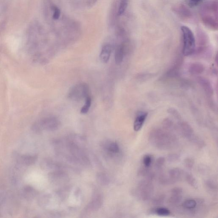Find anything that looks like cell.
Instances as JSON below:
<instances>
[{
  "label": "cell",
  "mask_w": 218,
  "mask_h": 218,
  "mask_svg": "<svg viewBox=\"0 0 218 218\" xmlns=\"http://www.w3.org/2000/svg\"><path fill=\"white\" fill-rule=\"evenodd\" d=\"M44 13L50 29L57 39L68 42L79 36V23L65 13L54 0H44Z\"/></svg>",
  "instance_id": "1"
},
{
  "label": "cell",
  "mask_w": 218,
  "mask_h": 218,
  "mask_svg": "<svg viewBox=\"0 0 218 218\" xmlns=\"http://www.w3.org/2000/svg\"><path fill=\"white\" fill-rule=\"evenodd\" d=\"M148 139L151 145L161 150L172 149L177 143V139L175 136L168 131L161 129L152 130L150 133Z\"/></svg>",
  "instance_id": "2"
},
{
  "label": "cell",
  "mask_w": 218,
  "mask_h": 218,
  "mask_svg": "<svg viewBox=\"0 0 218 218\" xmlns=\"http://www.w3.org/2000/svg\"><path fill=\"white\" fill-rule=\"evenodd\" d=\"M183 38V53L184 56H189L194 54L196 48V41L191 30L186 26L181 27Z\"/></svg>",
  "instance_id": "3"
},
{
  "label": "cell",
  "mask_w": 218,
  "mask_h": 218,
  "mask_svg": "<svg viewBox=\"0 0 218 218\" xmlns=\"http://www.w3.org/2000/svg\"><path fill=\"white\" fill-rule=\"evenodd\" d=\"M151 181L146 179L139 183L135 194L138 198L143 201H147L151 198L153 194L154 187Z\"/></svg>",
  "instance_id": "4"
},
{
  "label": "cell",
  "mask_w": 218,
  "mask_h": 218,
  "mask_svg": "<svg viewBox=\"0 0 218 218\" xmlns=\"http://www.w3.org/2000/svg\"><path fill=\"white\" fill-rule=\"evenodd\" d=\"M89 87L87 83H80L74 86L69 90L68 97L75 101H79L88 96Z\"/></svg>",
  "instance_id": "5"
},
{
  "label": "cell",
  "mask_w": 218,
  "mask_h": 218,
  "mask_svg": "<svg viewBox=\"0 0 218 218\" xmlns=\"http://www.w3.org/2000/svg\"><path fill=\"white\" fill-rule=\"evenodd\" d=\"M128 42L126 40L122 41L116 46L115 50V59L117 65H120L123 61L124 56L128 48Z\"/></svg>",
  "instance_id": "6"
},
{
  "label": "cell",
  "mask_w": 218,
  "mask_h": 218,
  "mask_svg": "<svg viewBox=\"0 0 218 218\" xmlns=\"http://www.w3.org/2000/svg\"><path fill=\"white\" fill-rule=\"evenodd\" d=\"M69 6L79 9H87L94 6L98 0H62Z\"/></svg>",
  "instance_id": "7"
},
{
  "label": "cell",
  "mask_w": 218,
  "mask_h": 218,
  "mask_svg": "<svg viewBox=\"0 0 218 218\" xmlns=\"http://www.w3.org/2000/svg\"><path fill=\"white\" fill-rule=\"evenodd\" d=\"M178 128L181 135L185 138L191 140L194 137V131L188 124L181 122L179 124Z\"/></svg>",
  "instance_id": "8"
},
{
  "label": "cell",
  "mask_w": 218,
  "mask_h": 218,
  "mask_svg": "<svg viewBox=\"0 0 218 218\" xmlns=\"http://www.w3.org/2000/svg\"><path fill=\"white\" fill-rule=\"evenodd\" d=\"M113 48V45L110 43H107L103 46L100 54V59L102 62L107 63L109 61Z\"/></svg>",
  "instance_id": "9"
},
{
  "label": "cell",
  "mask_w": 218,
  "mask_h": 218,
  "mask_svg": "<svg viewBox=\"0 0 218 218\" xmlns=\"http://www.w3.org/2000/svg\"><path fill=\"white\" fill-rule=\"evenodd\" d=\"M184 174V171L182 169L174 168L169 170L168 174L173 184L176 183L177 181L180 180Z\"/></svg>",
  "instance_id": "10"
},
{
  "label": "cell",
  "mask_w": 218,
  "mask_h": 218,
  "mask_svg": "<svg viewBox=\"0 0 218 218\" xmlns=\"http://www.w3.org/2000/svg\"><path fill=\"white\" fill-rule=\"evenodd\" d=\"M147 115L148 113L145 112L140 113L137 115L134 121L133 126L134 131L138 132L142 128L147 119Z\"/></svg>",
  "instance_id": "11"
},
{
  "label": "cell",
  "mask_w": 218,
  "mask_h": 218,
  "mask_svg": "<svg viewBox=\"0 0 218 218\" xmlns=\"http://www.w3.org/2000/svg\"><path fill=\"white\" fill-rule=\"evenodd\" d=\"M37 159L35 155H23L18 157V161L24 165L30 166L35 164Z\"/></svg>",
  "instance_id": "12"
},
{
  "label": "cell",
  "mask_w": 218,
  "mask_h": 218,
  "mask_svg": "<svg viewBox=\"0 0 218 218\" xmlns=\"http://www.w3.org/2000/svg\"><path fill=\"white\" fill-rule=\"evenodd\" d=\"M21 194L25 199L31 200L35 197L36 191L32 187L27 185L23 188L21 191Z\"/></svg>",
  "instance_id": "13"
},
{
  "label": "cell",
  "mask_w": 218,
  "mask_h": 218,
  "mask_svg": "<svg viewBox=\"0 0 218 218\" xmlns=\"http://www.w3.org/2000/svg\"><path fill=\"white\" fill-rule=\"evenodd\" d=\"M138 174L139 176L145 177L146 179L150 181H151L154 177V173L150 171L149 168L145 167L144 166L140 168Z\"/></svg>",
  "instance_id": "14"
},
{
  "label": "cell",
  "mask_w": 218,
  "mask_h": 218,
  "mask_svg": "<svg viewBox=\"0 0 218 218\" xmlns=\"http://www.w3.org/2000/svg\"><path fill=\"white\" fill-rule=\"evenodd\" d=\"M185 180L189 185H190L194 188H198V183H197L196 179L190 173H187L185 174Z\"/></svg>",
  "instance_id": "15"
},
{
  "label": "cell",
  "mask_w": 218,
  "mask_h": 218,
  "mask_svg": "<svg viewBox=\"0 0 218 218\" xmlns=\"http://www.w3.org/2000/svg\"><path fill=\"white\" fill-rule=\"evenodd\" d=\"M204 68L202 65L200 64H194L190 66V73L197 74L201 73L203 71Z\"/></svg>",
  "instance_id": "16"
},
{
  "label": "cell",
  "mask_w": 218,
  "mask_h": 218,
  "mask_svg": "<svg viewBox=\"0 0 218 218\" xmlns=\"http://www.w3.org/2000/svg\"><path fill=\"white\" fill-rule=\"evenodd\" d=\"M197 205V202L194 199L185 201L183 204V207L187 210H193Z\"/></svg>",
  "instance_id": "17"
},
{
  "label": "cell",
  "mask_w": 218,
  "mask_h": 218,
  "mask_svg": "<svg viewBox=\"0 0 218 218\" xmlns=\"http://www.w3.org/2000/svg\"><path fill=\"white\" fill-rule=\"evenodd\" d=\"M155 213L160 216H167L171 215V211L166 208L159 207L155 209Z\"/></svg>",
  "instance_id": "18"
},
{
  "label": "cell",
  "mask_w": 218,
  "mask_h": 218,
  "mask_svg": "<svg viewBox=\"0 0 218 218\" xmlns=\"http://www.w3.org/2000/svg\"><path fill=\"white\" fill-rule=\"evenodd\" d=\"M91 105V98L88 95L85 98V102L84 105L81 109V113L82 114H86L89 110L90 107Z\"/></svg>",
  "instance_id": "19"
},
{
  "label": "cell",
  "mask_w": 218,
  "mask_h": 218,
  "mask_svg": "<svg viewBox=\"0 0 218 218\" xmlns=\"http://www.w3.org/2000/svg\"><path fill=\"white\" fill-rule=\"evenodd\" d=\"M182 195L171 194L169 199V202L172 205H178L182 200Z\"/></svg>",
  "instance_id": "20"
},
{
  "label": "cell",
  "mask_w": 218,
  "mask_h": 218,
  "mask_svg": "<svg viewBox=\"0 0 218 218\" xmlns=\"http://www.w3.org/2000/svg\"><path fill=\"white\" fill-rule=\"evenodd\" d=\"M165 196L164 195H159L153 198L152 202L154 205H161L164 202Z\"/></svg>",
  "instance_id": "21"
},
{
  "label": "cell",
  "mask_w": 218,
  "mask_h": 218,
  "mask_svg": "<svg viewBox=\"0 0 218 218\" xmlns=\"http://www.w3.org/2000/svg\"><path fill=\"white\" fill-rule=\"evenodd\" d=\"M153 157L151 155H146L143 158V164L145 167L150 168L153 162Z\"/></svg>",
  "instance_id": "22"
},
{
  "label": "cell",
  "mask_w": 218,
  "mask_h": 218,
  "mask_svg": "<svg viewBox=\"0 0 218 218\" xmlns=\"http://www.w3.org/2000/svg\"><path fill=\"white\" fill-rule=\"evenodd\" d=\"M184 165L187 168L188 170H191L194 165V159L190 158H187L184 159Z\"/></svg>",
  "instance_id": "23"
},
{
  "label": "cell",
  "mask_w": 218,
  "mask_h": 218,
  "mask_svg": "<svg viewBox=\"0 0 218 218\" xmlns=\"http://www.w3.org/2000/svg\"><path fill=\"white\" fill-rule=\"evenodd\" d=\"M165 162V159L164 157H160L157 159L155 163V167L157 170L161 169Z\"/></svg>",
  "instance_id": "24"
},
{
  "label": "cell",
  "mask_w": 218,
  "mask_h": 218,
  "mask_svg": "<svg viewBox=\"0 0 218 218\" xmlns=\"http://www.w3.org/2000/svg\"><path fill=\"white\" fill-rule=\"evenodd\" d=\"M179 159V155L176 153L170 154L167 157L168 161L171 163L176 162L178 161Z\"/></svg>",
  "instance_id": "25"
},
{
  "label": "cell",
  "mask_w": 218,
  "mask_h": 218,
  "mask_svg": "<svg viewBox=\"0 0 218 218\" xmlns=\"http://www.w3.org/2000/svg\"><path fill=\"white\" fill-rule=\"evenodd\" d=\"M206 186L208 189L210 190H214L216 189L217 188V185L212 180H208L206 182Z\"/></svg>",
  "instance_id": "26"
},
{
  "label": "cell",
  "mask_w": 218,
  "mask_h": 218,
  "mask_svg": "<svg viewBox=\"0 0 218 218\" xmlns=\"http://www.w3.org/2000/svg\"><path fill=\"white\" fill-rule=\"evenodd\" d=\"M201 83L202 84L203 86V87L204 88L205 90L208 93H211V85H210V83H208V81H205V80L204 79L201 80Z\"/></svg>",
  "instance_id": "27"
},
{
  "label": "cell",
  "mask_w": 218,
  "mask_h": 218,
  "mask_svg": "<svg viewBox=\"0 0 218 218\" xmlns=\"http://www.w3.org/2000/svg\"><path fill=\"white\" fill-rule=\"evenodd\" d=\"M163 125L164 127L165 130L167 131L171 130L172 127V122H171V121L168 120V119L164 121L163 123Z\"/></svg>",
  "instance_id": "28"
},
{
  "label": "cell",
  "mask_w": 218,
  "mask_h": 218,
  "mask_svg": "<svg viewBox=\"0 0 218 218\" xmlns=\"http://www.w3.org/2000/svg\"><path fill=\"white\" fill-rule=\"evenodd\" d=\"M109 150L112 152L117 153L119 152V148L117 143H113L109 145Z\"/></svg>",
  "instance_id": "29"
},
{
  "label": "cell",
  "mask_w": 218,
  "mask_h": 218,
  "mask_svg": "<svg viewBox=\"0 0 218 218\" xmlns=\"http://www.w3.org/2000/svg\"><path fill=\"white\" fill-rule=\"evenodd\" d=\"M183 193V189L181 187H176L171 190V194L181 195Z\"/></svg>",
  "instance_id": "30"
},
{
  "label": "cell",
  "mask_w": 218,
  "mask_h": 218,
  "mask_svg": "<svg viewBox=\"0 0 218 218\" xmlns=\"http://www.w3.org/2000/svg\"><path fill=\"white\" fill-rule=\"evenodd\" d=\"M202 0H188L189 5L191 7H194L198 5Z\"/></svg>",
  "instance_id": "31"
}]
</instances>
